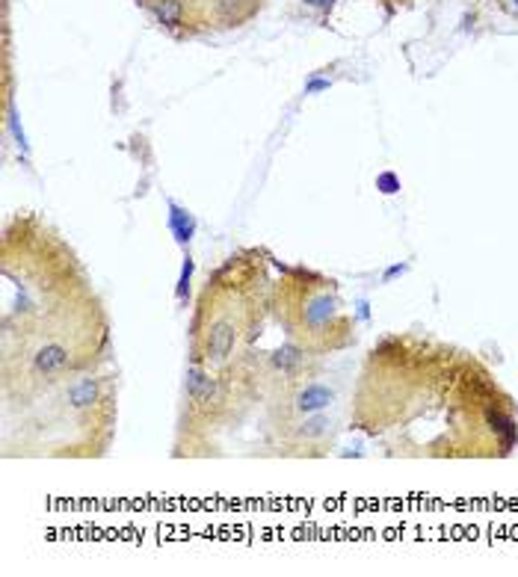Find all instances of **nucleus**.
Returning a JSON list of instances; mask_svg holds the SVG:
<instances>
[{
	"label": "nucleus",
	"mask_w": 518,
	"mask_h": 577,
	"mask_svg": "<svg viewBox=\"0 0 518 577\" xmlns=\"http://www.w3.org/2000/svg\"><path fill=\"white\" fill-rule=\"evenodd\" d=\"M273 308L270 255L243 249L207 275L190 320V367L219 370L252 353Z\"/></svg>",
	"instance_id": "f03ea898"
},
{
	"label": "nucleus",
	"mask_w": 518,
	"mask_h": 577,
	"mask_svg": "<svg viewBox=\"0 0 518 577\" xmlns=\"http://www.w3.org/2000/svg\"><path fill=\"white\" fill-rule=\"evenodd\" d=\"M273 311L291 346L314 358L344 350L355 337L338 282L308 266H282L273 284Z\"/></svg>",
	"instance_id": "7ed1b4c3"
},
{
	"label": "nucleus",
	"mask_w": 518,
	"mask_h": 577,
	"mask_svg": "<svg viewBox=\"0 0 518 577\" xmlns=\"http://www.w3.org/2000/svg\"><path fill=\"white\" fill-rule=\"evenodd\" d=\"M305 3H314V6H323V3H329V0H305Z\"/></svg>",
	"instance_id": "20e7f679"
},
{
	"label": "nucleus",
	"mask_w": 518,
	"mask_h": 577,
	"mask_svg": "<svg viewBox=\"0 0 518 577\" xmlns=\"http://www.w3.org/2000/svg\"><path fill=\"white\" fill-rule=\"evenodd\" d=\"M3 275V439L9 456H101L116 423L110 320L92 282L63 237L18 213L0 246Z\"/></svg>",
	"instance_id": "f257e3e1"
}]
</instances>
